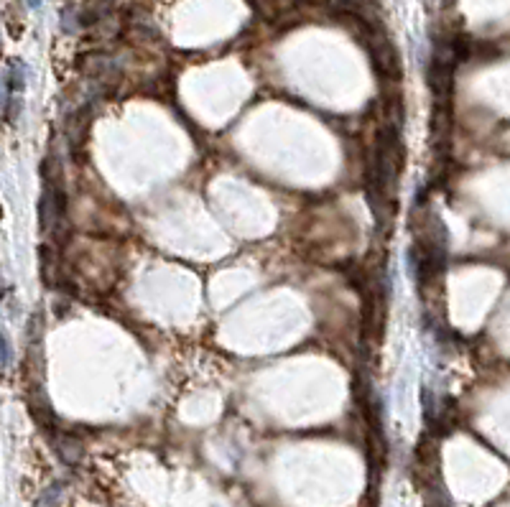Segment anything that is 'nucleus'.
<instances>
[{
  "label": "nucleus",
  "instance_id": "nucleus-1",
  "mask_svg": "<svg viewBox=\"0 0 510 507\" xmlns=\"http://www.w3.org/2000/svg\"><path fill=\"white\" fill-rule=\"evenodd\" d=\"M31 3H33V6H36V3H38V0H31Z\"/></svg>",
  "mask_w": 510,
  "mask_h": 507
}]
</instances>
